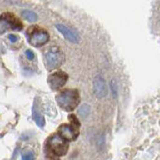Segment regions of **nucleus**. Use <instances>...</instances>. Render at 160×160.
Listing matches in <instances>:
<instances>
[{
  "instance_id": "1",
  "label": "nucleus",
  "mask_w": 160,
  "mask_h": 160,
  "mask_svg": "<svg viewBox=\"0 0 160 160\" xmlns=\"http://www.w3.org/2000/svg\"><path fill=\"white\" fill-rule=\"evenodd\" d=\"M56 102L65 111H73L80 102V95L76 89H65L56 95Z\"/></svg>"
},
{
  "instance_id": "2",
  "label": "nucleus",
  "mask_w": 160,
  "mask_h": 160,
  "mask_svg": "<svg viewBox=\"0 0 160 160\" xmlns=\"http://www.w3.org/2000/svg\"><path fill=\"white\" fill-rule=\"evenodd\" d=\"M43 61L45 64V67L47 70L57 69L62 65L64 62V54L63 51L57 46H51L44 51L43 54Z\"/></svg>"
},
{
  "instance_id": "3",
  "label": "nucleus",
  "mask_w": 160,
  "mask_h": 160,
  "mask_svg": "<svg viewBox=\"0 0 160 160\" xmlns=\"http://www.w3.org/2000/svg\"><path fill=\"white\" fill-rule=\"evenodd\" d=\"M26 36L28 42L34 47H40L46 44L49 40V35L44 29L38 26L29 27L26 31Z\"/></svg>"
},
{
  "instance_id": "4",
  "label": "nucleus",
  "mask_w": 160,
  "mask_h": 160,
  "mask_svg": "<svg viewBox=\"0 0 160 160\" xmlns=\"http://www.w3.org/2000/svg\"><path fill=\"white\" fill-rule=\"evenodd\" d=\"M48 149L56 156H63L69 149V144L67 140L62 138L59 134H53L47 140Z\"/></svg>"
},
{
  "instance_id": "5",
  "label": "nucleus",
  "mask_w": 160,
  "mask_h": 160,
  "mask_svg": "<svg viewBox=\"0 0 160 160\" xmlns=\"http://www.w3.org/2000/svg\"><path fill=\"white\" fill-rule=\"evenodd\" d=\"M22 23L12 13L6 12L0 16V34L8 30H21Z\"/></svg>"
},
{
  "instance_id": "6",
  "label": "nucleus",
  "mask_w": 160,
  "mask_h": 160,
  "mask_svg": "<svg viewBox=\"0 0 160 160\" xmlns=\"http://www.w3.org/2000/svg\"><path fill=\"white\" fill-rule=\"evenodd\" d=\"M68 80V75L63 71H56L49 75L47 82L52 90L61 89Z\"/></svg>"
},
{
  "instance_id": "7",
  "label": "nucleus",
  "mask_w": 160,
  "mask_h": 160,
  "mask_svg": "<svg viewBox=\"0 0 160 160\" xmlns=\"http://www.w3.org/2000/svg\"><path fill=\"white\" fill-rule=\"evenodd\" d=\"M58 134L67 141H73L78 137L79 130L71 124H62L58 129Z\"/></svg>"
},
{
  "instance_id": "8",
  "label": "nucleus",
  "mask_w": 160,
  "mask_h": 160,
  "mask_svg": "<svg viewBox=\"0 0 160 160\" xmlns=\"http://www.w3.org/2000/svg\"><path fill=\"white\" fill-rule=\"evenodd\" d=\"M93 89L94 93L98 98H103L107 95L108 89L106 86V82L101 76H97L93 81Z\"/></svg>"
},
{
  "instance_id": "9",
  "label": "nucleus",
  "mask_w": 160,
  "mask_h": 160,
  "mask_svg": "<svg viewBox=\"0 0 160 160\" xmlns=\"http://www.w3.org/2000/svg\"><path fill=\"white\" fill-rule=\"evenodd\" d=\"M56 28H57L58 31L68 40V41L72 42V43H77L79 41L78 35L74 31H72V30L67 28L66 26H64V25H62V24H56Z\"/></svg>"
},
{
  "instance_id": "10",
  "label": "nucleus",
  "mask_w": 160,
  "mask_h": 160,
  "mask_svg": "<svg viewBox=\"0 0 160 160\" xmlns=\"http://www.w3.org/2000/svg\"><path fill=\"white\" fill-rule=\"evenodd\" d=\"M32 117H33L34 121H35V123L37 124L38 127H41V128L44 127V125H45V119L43 117V115L37 110L36 104H35V103H34L33 107H32Z\"/></svg>"
},
{
  "instance_id": "11",
  "label": "nucleus",
  "mask_w": 160,
  "mask_h": 160,
  "mask_svg": "<svg viewBox=\"0 0 160 160\" xmlns=\"http://www.w3.org/2000/svg\"><path fill=\"white\" fill-rule=\"evenodd\" d=\"M22 16L25 20H27L29 22H35L37 21V15L32 11H29V10H24L22 12Z\"/></svg>"
},
{
  "instance_id": "12",
  "label": "nucleus",
  "mask_w": 160,
  "mask_h": 160,
  "mask_svg": "<svg viewBox=\"0 0 160 160\" xmlns=\"http://www.w3.org/2000/svg\"><path fill=\"white\" fill-rule=\"evenodd\" d=\"M78 113L80 115V117H82L83 119L87 118L88 115L90 114V106L88 104H82L81 106L79 107Z\"/></svg>"
},
{
  "instance_id": "13",
  "label": "nucleus",
  "mask_w": 160,
  "mask_h": 160,
  "mask_svg": "<svg viewBox=\"0 0 160 160\" xmlns=\"http://www.w3.org/2000/svg\"><path fill=\"white\" fill-rule=\"evenodd\" d=\"M104 146H105V135L100 134L96 140V147L99 151H102L104 149Z\"/></svg>"
},
{
  "instance_id": "14",
  "label": "nucleus",
  "mask_w": 160,
  "mask_h": 160,
  "mask_svg": "<svg viewBox=\"0 0 160 160\" xmlns=\"http://www.w3.org/2000/svg\"><path fill=\"white\" fill-rule=\"evenodd\" d=\"M22 160H35V155L33 151H25L22 154Z\"/></svg>"
},
{
  "instance_id": "15",
  "label": "nucleus",
  "mask_w": 160,
  "mask_h": 160,
  "mask_svg": "<svg viewBox=\"0 0 160 160\" xmlns=\"http://www.w3.org/2000/svg\"><path fill=\"white\" fill-rule=\"evenodd\" d=\"M69 120H70V124L73 125V126L79 128L80 126V122L79 120L77 119V117L75 116V115H69Z\"/></svg>"
},
{
  "instance_id": "16",
  "label": "nucleus",
  "mask_w": 160,
  "mask_h": 160,
  "mask_svg": "<svg viewBox=\"0 0 160 160\" xmlns=\"http://www.w3.org/2000/svg\"><path fill=\"white\" fill-rule=\"evenodd\" d=\"M111 90H112L114 97H117V86L114 82H111Z\"/></svg>"
},
{
  "instance_id": "17",
  "label": "nucleus",
  "mask_w": 160,
  "mask_h": 160,
  "mask_svg": "<svg viewBox=\"0 0 160 160\" xmlns=\"http://www.w3.org/2000/svg\"><path fill=\"white\" fill-rule=\"evenodd\" d=\"M25 55H26L27 59H29V60H32L34 58V53L31 51V50H26V52H25Z\"/></svg>"
},
{
  "instance_id": "18",
  "label": "nucleus",
  "mask_w": 160,
  "mask_h": 160,
  "mask_svg": "<svg viewBox=\"0 0 160 160\" xmlns=\"http://www.w3.org/2000/svg\"><path fill=\"white\" fill-rule=\"evenodd\" d=\"M8 39L11 41L12 43H14V42H16V40H17V37L15 36V35H12V34H10V35H8Z\"/></svg>"
}]
</instances>
